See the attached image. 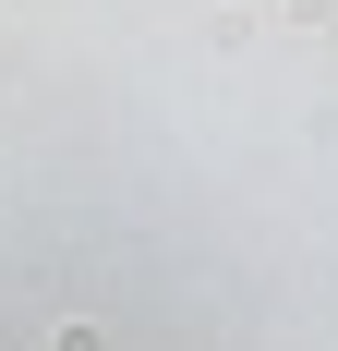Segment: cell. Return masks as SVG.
<instances>
[{
	"instance_id": "1",
	"label": "cell",
	"mask_w": 338,
	"mask_h": 351,
	"mask_svg": "<svg viewBox=\"0 0 338 351\" xmlns=\"http://www.w3.org/2000/svg\"><path fill=\"white\" fill-rule=\"evenodd\" d=\"M49 351H109V339H97V327H61V339H49Z\"/></svg>"
}]
</instances>
